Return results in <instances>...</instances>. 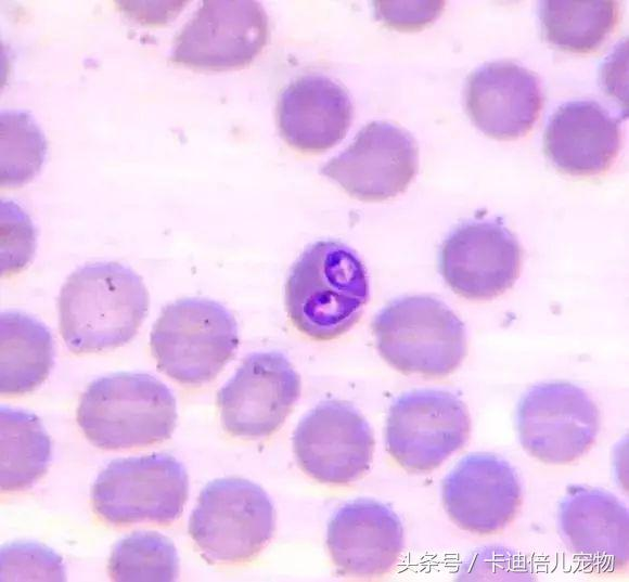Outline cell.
<instances>
[{"label":"cell","instance_id":"6da1fadb","mask_svg":"<svg viewBox=\"0 0 629 582\" xmlns=\"http://www.w3.org/2000/svg\"><path fill=\"white\" fill-rule=\"evenodd\" d=\"M147 309V289L134 271L115 261L89 263L61 288L59 328L69 351L101 352L130 341Z\"/></svg>","mask_w":629,"mask_h":582},{"label":"cell","instance_id":"7a4b0ae2","mask_svg":"<svg viewBox=\"0 0 629 582\" xmlns=\"http://www.w3.org/2000/svg\"><path fill=\"white\" fill-rule=\"evenodd\" d=\"M370 297L367 269L342 242L310 244L292 266L285 307L293 325L314 340L335 339L361 318Z\"/></svg>","mask_w":629,"mask_h":582},{"label":"cell","instance_id":"3957f363","mask_svg":"<svg viewBox=\"0 0 629 582\" xmlns=\"http://www.w3.org/2000/svg\"><path fill=\"white\" fill-rule=\"evenodd\" d=\"M177 422L171 390L146 373H116L89 384L77 423L102 450L143 448L169 439Z\"/></svg>","mask_w":629,"mask_h":582},{"label":"cell","instance_id":"277c9868","mask_svg":"<svg viewBox=\"0 0 629 582\" xmlns=\"http://www.w3.org/2000/svg\"><path fill=\"white\" fill-rule=\"evenodd\" d=\"M371 326L381 357L407 375L445 377L467 352L463 322L432 296L397 298L374 316Z\"/></svg>","mask_w":629,"mask_h":582},{"label":"cell","instance_id":"5b68a950","mask_svg":"<svg viewBox=\"0 0 629 582\" xmlns=\"http://www.w3.org/2000/svg\"><path fill=\"white\" fill-rule=\"evenodd\" d=\"M239 345L238 324L221 303L182 298L165 306L150 335L157 367L184 385L213 380Z\"/></svg>","mask_w":629,"mask_h":582},{"label":"cell","instance_id":"8992f818","mask_svg":"<svg viewBox=\"0 0 629 582\" xmlns=\"http://www.w3.org/2000/svg\"><path fill=\"white\" fill-rule=\"evenodd\" d=\"M275 529L269 495L243 478L216 479L202 490L188 531L211 564L236 565L262 552Z\"/></svg>","mask_w":629,"mask_h":582},{"label":"cell","instance_id":"52a82bcc","mask_svg":"<svg viewBox=\"0 0 629 582\" xmlns=\"http://www.w3.org/2000/svg\"><path fill=\"white\" fill-rule=\"evenodd\" d=\"M188 495L187 470L167 453L114 460L91 488L94 512L114 526L170 525L181 516Z\"/></svg>","mask_w":629,"mask_h":582},{"label":"cell","instance_id":"ba28073f","mask_svg":"<svg viewBox=\"0 0 629 582\" xmlns=\"http://www.w3.org/2000/svg\"><path fill=\"white\" fill-rule=\"evenodd\" d=\"M470 431L471 418L458 396L444 389H415L389 408L386 449L407 471L428 473L459 451Z\"/></svg>","mask_w":629,"mask_h":582},{"label":"cell","instance_id":"9c48e42d","mask_svg":"<svg viewBox=\"0 0 629 582\" xmlns=\"http://www.w3.org/2000/svg\"><path fill=\"white\" fill-rule=\"evenodd\" d=\"M516 427L522 447L547 464H568L593 445L600 413L580 387L568 381L541 383L517 404Z\"/></svg>","mask_w":629,"mask_h":582},{"label":"cell","instance_id":"30bf717a","mask_svg":"<svg viewBox=\"0 0 629 582\" xmlns=\"http://www.w3.org/2000/svg\"><path fill=\"white\" fill-rule=\"evenodd\" d=\"M268 40V16L257 1L205 0L175 38L170 61L228 70L253 62Z\"/></svg>","mask_w":629,"mask_h":582},{"label":"cell","instance_id":"8fae6325","mask_svg":"<svg viewBox=\"0 0 629 582\" xmlns=\"http://www.w3.org/2000/svg\"><path fill=\"white\" fill-rule=\"evenodd\" d=\"M300 389V377L283 353H251L217 393L222 427L234 437H268L283 425Z\"/></svg>","mask_w":629,"mask_h":582},{"label":"cell","instance_id":"7c38bea8","mask_svg":"<svg viewBox=\"0 0 629 582\" xmlns=\"http://www.w3.org/2000/svg\"><path fill=\"white\" fill-rule=\"evenodd\" d=\"M522 249L500 218L460 223L440 246L442 279L459 296L488 300L502 295L517 280Z\"/></svg>","mask_w":629,"mask_h":582},{"label":"cell","instance_id":"4fadbf2b","mask_svg":"<svg viewBox=\"0 0 629 582\" xmlns=\"http://www.w3.org/2000/svg\"><path fill=\"white\" fill-rule=\"evenodd\" d=\"M374 444L367 419L339 400L320 402L300 419L293 435L299 467L328 484H346L362 477L371 465Z\"/></svg>","mask_w":629,"mask_h":582},{"label":"cell","instance_id":"5bb4252c","mask_svg":"<svg viewBox=\"0 0 629 582\" xmlns=\"http://www.w3.org/2000/svg\"><path fill=\"white\" fill-rule=\"evenodd\" d=\"M419 167L413 138L387 121L364 126L352 143L320 168L348 195L362 202H382L406 191Z\"/></svg>","mask_w":629,"mask_h":582},{"label":"cell","instance_id":"9a60e30c","mask_svg":"<svg viewBox=\"0 0 629 582\" xmlns=\"http://www.w3.org/2000/svg\"><path fill=\"white\" fill-rule=\"evenodd\" d=\"M445 509L461 529L478 535L503 530L522 504V486L509 462L489 453L463 457L441 486Z\"/></svg>","mask_w":629,"mask_h":582},{"label":"cell","instance_id":"2e32d148","mask_svg":"<svg viewBox=\"0 0 629 582\" xmlns=\"http://www.w3.org/2000/svg\"><path fill=\"white\" fill-rule=\"evenodd\" d=\"M326 546L343 575L381 578L400 557L402 523L393 509L378 501L354 500L341 506L330 519Z\"/></svg>","mask_w":629,"mask_h":582},{"label":"cell","instance_id":"e0dca14e","mask_svg":"<svg viewBox=\"0 0 629 582\" xmlns=\"http://www.w3.org/2000/svg\"><path fill=\"white\" fill-rule=\"evenodd\" d=\"M465 106L474 125L486 135L514 140L535 126L543 93L530 70L509 61L491 62L467 77Z\"/></svg>","mask_w":629,"mask_h":582},{"label":"cell","instance_id":"ac0fdd59","mask_svg":"<svg viewBox=\"0 0 629 582\" xmlns=\"http://www.w3.org/2000/svg\"><path fill=\"white\" fill-rule=\"evenodd\" d=\"M621 145L620 119L593 100L564 103L551 116L543 152L560 171L580 177L605 172Z\"/></svg>","mask_w":629,"mask_h":582},{"label":"cell","instance_id":"d6986e66","mask_svg":"<svg viewBox=\"0 0 629 582\" xmlns=\"http://www.w3.org/2000/svg\"><path fill=\"white\" fill-rule=\"evenodd\" d=\"M557 518L561 536L573 554L600 569L626 567L628 509L615 495L600 489L570 486L559 504Z\"/></svg>","mask_w":629,"mask_h":582},{"label":"cell","instance_id":"ffe728a7","mask_svg":"<svg viewBox=\"0 0 629 582\" xmlns=\"http://www.w3.org/2000/svg\"><path fill=\"white\" fill-rule=\"evenodd\" d=\"M354 107L347 91L323 75H304L281 93L277 122L283 140L294 150L322 153L349 129Z\"/></svg>","mask_w":629,"mask_h":582},{"label":"cell","instance_id":"44dd1931","mask_svg":"<svg viewBox=\"0 0 629 582\" xmlns=\"http://www.w3.org/2000/svg\"><path fill=\"white\" fill-rule=\"evenodd\" d=\"M0 392L21 396L31 392L53 366L50 331L37 319L18 311L1 313Z\"/></svg>","mask_w":629,"mask_h":582},{"label":"cell","instance_id":"7402d4cb","mask_svg":"<svg viewBox=\"0 0 629 582\" xmlns=\"http://www.w3.org/2000/svg\"><path fill=\"white\" fill-rule=\"evenodd\" d=\"M543 38L557 49L591 53L614 31L619 3L613 0H545L539 2Z\"/></svg>","mask_w":629,"mask_h":582},{"label":"cell","instance_id":"603a6c76","mask_svg":"<svg viewBox=\"0 0 629 582\" xmlns=\"http://www.w3.org/2000/svg\"><path fill=\"white\" fill-rule=\"evenodd\" d=\"M1 491L30 488L47 471L51 440L39 417L9 406L0 409Z\"/></svg>","mask_w":629,"mask_h":582},{"label":"cell","instance_id":"cb8c5ba5","mask_svg":"<svg viewBox=\"0 0 629 582\" xmlns=\"http://www.w3.org/2000/svg\"><path fill=\"white\" fill-rule=\"evenodd\" d=\"M107 569L113 581L171 582L179 575V557L167 536L138 531L116 543Z\"/></svg>","mask_w":629,"mask_h":582},{"label":"cell","instance_id":"d4e9b609","mask_svg":"<svg viewBox=\"0 0 629 582\" xmlns=\"http://www.w3.org/2000/svg\"><path fill=\"white\" fill-rule=\"evenodd\" d=\"M1 187L30 181L41 168L47 152L43 133L26 111H1Z\"/></svg>","mask_w":629,"mask_h":582},{"label":"cell","instance_id":"484cf974","mask_svg":"<svg viewBox=\"0 0 629 582\" xmlns=\"http://www.w3.org/2000/svg\"><path fill=\"white\" fill-rule=\"evenodd\" d=\"M65 581L62 558L34 542H14L1 548V581Z\"/></svg>","mask_w":629,"mask_h":582},{"label":"cell","instance_id":"4316f807","mask_svg":"<svg viewBox=\"0 0 629 582\" xmlns=\"http://www.w3.org/2000/svg\"><path fill=\"white\" fill-rule=\"evenodd\" d=\"M34 248L35 230L29 217L14 202L1 199V263L9 258L5 267L18 270L27 263Z\"/></svg>","mask_w":629,"mask_h":582},{"label":"cell","instance_id":"83f0119b","mask_svg":"<svg viewBox=\"0 0 629 582\" xmlns=\"http://www.w3.org/2000/svg\"><path fill=\"white\" fill-rule=\"evenodd\" d=\"M374 15L386 27L418 31L432 24L445 10V1H373Z\"/></svg>","mask_w":629,"mask_h":582},{"label":"cell","instance_id":"f1b7e54d","mask_svg":"<svg viewBox=\"0 0 629 582\" xmlns=\"http://www.w3.org/2000/svg\"><path fill=\"white\" fill-rule=\"evenodd\" d=\"M120 9L131 18H134L144 24H159L168 22L170 18L177 15V13L183 8L185 2H176L172 5H134L133 2H129L131 5H127L124 2H118Z\"/></svg>","mask_w":629,"mask_h":582}]
</instances>
